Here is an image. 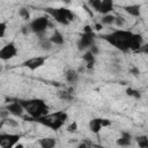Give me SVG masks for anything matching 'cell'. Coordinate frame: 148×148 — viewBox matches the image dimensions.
Returning <instances> with one entry per match:
<instances>
[{
  "label": "cell",
  "instance_id": "1",
  "mask_svg": "<svg viewBox=\"0 0 148 148\" xmlns=\"http://www.w3.org/2000/svg\"><path fill=\"white\" fill-rule=\"evenodd\" d=\"M133 36V32L130 30H124V29H118L112 31L111 34L108 35H103L102 38L108 42L109 44H111L112 46H114L116 49L120 50L121 52H128V44L130 40Z\"/></svg>",
  "mask_w": 148,
  "mask_h": 148
},
{
  "label": "cell",
  "instance_id": "2",
  "mask_svg": "<svg viewBox=\"0 0 148 148\" xmlns=\"http://www.w3.org/2000/svg\"><path fill=\"white\" fill-rule=\"evenodd\" d=\"M21 105L23 106L24 111L28 113L29 117L32 118V121L42 116L49 113V106L46 103L40 98H31V99H18Z\"/></svg>",
  "mask_w": 148,
  "mask_h": 148
},
{
  "label": "cell",
  "instance_id": "3",
  "mask_svg": "<svg viewBox=\"0 0 148 148\" xmlns=\"http://www.w3.org/2000/svg\"><path fill=\"white\" fill-rule=\"evenodd\" d=\"M67 118H68V114L65 111H58L54 113H47L45 116H42V117L35 119L34 121H36L45 127H49L53 131H58L62 127V125L65 124Z\"/></svg>",
  "mask_w": 148,
  "mask_h": 148
},
{
  "label": "cell",
  "instance_id": "4",
  "mask_svg": "<svg viewBox=\"0 0 148 148\" xmlns=\"http://www.w3.org/2000/svg\"><path fill=\"white\" fill-rule=\"evenodd\" d=\"M45 13H47L51 17H53L56 20V22L67 25L69 24L71 21L74 20V14L72 13V10L67 9V8H53V7H47L44 9Z\"/></svg>",
  "mask_w": 148,
  "mask_h": 148
},
{
  "label": "cell",
  "instance_id": "5",
  "mask_svg": "<svg viewBox=\"0 0 148 148\" xmlns=\"http://www.w3.org/2000/svg\"><path fill=\"white\" fill-rule=\"evenodd\" d=\"M49 25H50V20H49V17H47V16H39V17H36V18H34V20L30 21V23H29V29H30L32 32H35L36 35L40 36L39 39H43L42 36L44 35V32L46 31V29H47Z\"/></svg>",
  "mask_w": 148,
  "mask_h": 148
},
{
  "label": "cell",
  "instance_id": "6",
  "mask_svg": "<svg viewBox=\"0 0 148 148\" xmlns=\"http://www.w3.org/2000/svg\"><path fill=\"white\" fill-rule=\"evenodd\" d=\"M95 38H96V36H95L94 31L83 32L77 40V49L80 51H84V50L88 51L95 44Z\"/></svg>",
  "mask_w": 148,
  "mask_h": 148
},
{
  "label": "cell",
  "instance_id": "7",
  "mask_svg": "<svg viewBox=\"0 0 148 148\" xmlns=\"http://www.w3.org/2000/svg\"><path fill=\"white\" fill-rule=\"evenodd\" d=\"M16 54H17V47L13 42L3 45L0 49V60L8 61L14 57H16Z\"/></svg>",
  "mask_w": 148,
  "mask_h": 148
},
{
  "label": "cell",
  "instance_id": "8",
  "mask_svg": "<svg viewBox=\"0 0 148 148\" xmlns=\"http://www.w3.org/2000/svg\"><path fill=\"white\" fill-rule=\"evenodd\" d=\"M21 139L20 134H13V133H2L1 140H0V147L1 148H14L16 143H18Z\"/></svg>",
  "mask_w": 148,
  "mask_h": 148
},
{
  "label": "cell",
  "instance_id": "9",
  "mask_svg": "<svg viewBox=\"0 0 148 148\" xmlns=\"http://www.w3.org/2000/svg\"><path fill=\"white\" fill-rule=\"evenodd\" d=\"M46 59H47V57H32V58L23 61L22 66L30 71H36V69L40 68L42 66H44Z\"/></svg>",
  "mask_w": 148,
  "mask_h": 148
},
{
  "label": "cell",
  "instance_id": "10",
  "mask_svg": "<svg viewBox=\"0 0 148 148\" xmlns=\"http://www.w3.org/2000/svg\"><path fill=\"white\" fill-rule=\"evenodd\" d=\"M5 109L9 112V114H13V116H15V117L22 118L23 114H24V109H23V106L21 105V103L18 102L17 98H14L13 102L8 103Z\"/></svg>",
  "mask_w": 148,
  "mask_h": 148
},
{
  "label": "cell",
  "instance_id": "11",
  "mask_svg": "<svg viewBox=\"0 0 148 148\" xmlns=\"http://www.w3.org/2000/svg\"><path fill=\"white\" fill-rule=\"evenodd\" d=\"M143 45V38L140 34H133L131 40H130V44H128V49L130 51H133V52H139L140 47Z\"/></svg>",
  "mask_w": 148,
  "mask_h": 148
},
{
  "label": "cell",
  "instance_id": "12",
  "mask_svg": "<svg viewBox=\"0 0 148 148\" xmlns=\"http://www.w3.org/2000/svg\"><path fill=\"white\" fill-rule=\"evenodd\" d=\"M113 1L112 0H101V5H99V8H98V13L103 14V15H106V14H110L111 10L113 9Z\"/></svg>",
  "mask_w": 148,
  "mask_h": 148
},
{
  "label": "cell",
  "instance_id": "13",
  "mask_svg": "<svg viewBox=\"0 0 148 148\" xmlns=\"http://www.w3.org/2000/svg\"><path fill=\"white\" fill-rule=\"evenodd\" d=\"M131 142H132V135L128 132H121L120 136L116 141V143L120 147H127L131 145Z\"/></svg>",
  "mask_w": 148,
  "mask_h": 148
},
{
  "label": "cell",
  "instance_id": "14",
  "mask_svg": "<svg viewBox=\"0 0 148 148\" xmlns=\"http://www.w3.org/2000/svg\"><path fill=\"white\" fill-rule=\"evenodd\" d=\"M49 40L52 45H62L65 42V38H64V35L59 30H54L53 34L49 37Z\"/></svg>",
  "mask_w": 148,
  "mask_h": 148
},
{
  "label": "cell",
  "instance_id": "15",
  "mask_svg": "<svg viewBox=\"0 0 148 148\" xmlns=\"http://www.w3.org/2000/svg\"><path fill=\"white\" fill-rule=\"evenodd\" d=\"M38 143L40 148H54L57 145V140L52 136H46V138L39 139Z\"/></svg>",
  "mask_w": 148,
  "mask_h": 148
},
{
  "label": "cell",
  "instance_id": "16",
  "mask_svg": "<svg viewBox=\"0 0 148 148\" xmlns=\"http://www.w3.org/2000/svg\"><path fill=\"white\" fill-rule=\"evenodd\" d=\"M102 124H101V118H92L89 121V130L94 134H98L102 131Z\"/></svg>",
  "mask_w": 148,
  "mask_h": 148
},
{
  "label": "cell",
  "instance_id": "17",
  "mask_svg": "<svg viewBox=\"0 0 148 148\" xmlns=\"http://www.w3.org/2000/svg\"><path fill=\"white\" fill-rule=\"evenodd\" d=\"M65 79L68 83H76L79 81V72L74 71V69H67L65 73Z\"/></svg>",
  "mask_w": 148,
  "mask_h": 148
},
{
  "label": "cell",
  "instance_id": "18",
  "mask_svg": "<svg viewBox=\"0 0 148 148\" xmlns=\"http://www.w3.org/2000/svg\"><path fill=\"white\" fill-rule=\"evenodd\" d=\"M82 59L86 61L88 69H91L94 67V65H95V56L90 51H86L83 53V56H82Z\"/></svg>",
  "mask_w": 148,
  "mask_h": 148
},
{
  "label": "cell",
  "instance_id": "19",
  "mask_svg": "<svg viewBox=\"0 0 148 148\" xmlns=\"http://www.w3.org/2000/svg\"><path fill=\"white\" fill-rule=\"evenodd\" d=\"M125 12L134 17H138L140 16L141 14V10H140V5H128L125 7Z\"/></svg>",
  "mask_w": 148,
  "mask_h": 148
},
{
  "label": "cell",
  "instance_id": "20",
  "mask_svg": "<svg viewBox=\"0 0 148 148\" xmlns=\"http://www.w3.org/2000/svg\"><path fill=\"white\" fill-rule=\"evenodd\" d=\"M58 97L64 99V101H72L73 99V89H68V90H64V91H59L58 92Z\"/></svg>",
  "mask_w": 148,
  "mask_h": 148
},
{
  "label": "cell",
  "instance_id": "21",
  "mask_svg": "<svg viewBox=\"0 0 148 148\" xmlns=\"http://www.w3.org/2000/svg\"><path fill=\"white\" fill-rule=\"evenodd\" d=\"M139 148H148V136L147 135H139L135 138Z\"/></svg>",
  "mask_w": 148,
  "mask_h": 148
},
{
  "label": "cell",
  "instance_id": "22",
  "mask_svg": "<svg viewBox=\"0 0 148 148\" xmlns=\"http://www.w3.org/2000/svg\"><path fill=\"white\" fill-rule=\"evenodd\" d=\"M114 17H116V16H113V15H111V14L103 15V17H102V20H101V24H102V25H103V24H106V25L113 24Z\"/></svg>",
  "mask_w": 148,
  "mask_h": 148
},
{
  "label": "cell",
  "instance_id": "23",
  "mask_svg": "<svg viewBox=\"0 0 148 148\" xmlns=\"http://www.w3.org/2000/svg\"><path fill=\"white\" fill-rule=\"evenodd\" d=\"M39 45H40V49H42V50H44V51H49V50H51V49H52V44H51V43H50V40H49V39H46V38L40 39Z\"/></svg>",
  "mask_w": 148,
  "mask_h": 148
},
{
  "label": "cell",
  "instance_id": "24",
  "mask_svg": "<svg viewBox=\"0 0 148 148\" xmlns=\"http://www.w3.org/2000/svg\"><path fill=\"white\" fill-rule=\"evenodd\" d=\"M18 15H20L23 20H25V21H29V20H30V13H29V10H28L27 8H24V7H22V8L18 9Z\"/></svg>",
  "mask_w": 148,
  "mask_h": 148
},
{
  "label": "cell",
  "instance_id": "25",
  "mask_svg": "<svg viewBox=\"0 0 148 148\" xmlns=\"http://www.w3.org/2000/svg\"><path fill=\"white\" fill-rule=\"evenodd\" d=\"M126 95L130 96V97H134V98H136V99L141 97L140 92H139L138 90H135V89H132V88H127V89H126Z\"/></svg>",
  "mask_w": 148,
  "mask_h": 148
},
{
  "label": "cell",
  "instance_id": "26",
  "mask_svg": "<svg viewBox=\"0 0 148 148\" xmlns=\"http://www.w3.org/2000/svg\"><path fill=\"white\" fill-rule=\"evenodd\" d=\"M5 125H7V126H9V127H17L18 126V121L17 120H15L14 118H6L5 119Z\"/></svg>",
  "mask_w": 148,
  "mask_h": 148
},
{
  "label": "cell",
  "instance_id": "27",
  "mask_svg": "<svg viewBox=\"0 0 148 148\" xmlns=\"http://www.w3.org/2000/svg\"><path fill=\"white\" fill-rule=\"evenodd\" d=\"M68 133H74V132H76L77 131V123L76 121H73V123H71L68 126H67V130H66Z\"/></svg>",
  "mask_w": 148,
  "mask_h": 148
},
{
  "label": "cell",
  "instance_id": "28",
  "mask_svg": "<svg viewBox=\"0 0 148 148\" xmlns=\"http://www.w3.org/2000/svg\"><path fill=\"white\" fill-rule=\"evenodd\" d=\"M88 5H89L92 9H95V10L97 12L98 8H99V5H101V0H91V1L88 2Z\"/></svg>",
  "mask_w": 148,
  "mask_h": 148
},
{
  "label": "cell",
  "instance_id": "29",
  "mask_svg": "<svg viewBox=\"0 0 148 148\" xmlns=\"http://www.w3.org/2000/svg\"><path fill=\"white\" fill-rule=\"evenodd\" d=\"M113 24H116L117 27H123L124 24H125V18L124 17H121V16H116L114 17V22H113Z\"/></svg>",
  "mask_w": 148,
  "mask_h": 148
},
{
  "label": "cell",
  "instance_id": "30",
  "mask_svg": "<svg viewBox=\"0 0 148 148\" xmlns=\"http://www.w3.org/2000/svg\"><path fill=\"white\" fill-rule=\"evenodd\" d=\"M7 30V23L6 22H0V38H2L6 34Z\"/></svg>",
  "mask_w": 148,
  "mask_h": 148
},
{
  "label": "cell",
  "instance_id": "31",
  "mask_svg": "<svg viewBox=\"0 0 148 148\" xmlns=\"http://www.w3.org/2000/svg\"><path fill=\"white\" fill-rule=\"evenodd\" d=\"M101 124H102V127H109L111 125V120L106 118H101Z\"/></svg>",
  "mask_w": 148,
  "mask_h": 148
},
{
  "label": "cell",
  "instance_id": "32",
  "mask_svg": "<svg viewBox=\"0 0 148 148\" xmlns=\"http://www.w3.org/2000/svg\"><path fill=\"white\" fill-rule=\"evenodd\" d=\"M88 51H90V52H91V53H92V54H94L95 57H96V56H97V54L99 53V50H98V47H97V46H96L95 44H94V45H92V46H91V47H90V49H89Z\"/></svg>",
  "mask_w": 148,
  "mask_h": 148
},
{
  "label": "cell",
  "instance_id": "33",
  "mask_svg": "<svg viewBox=\"0 0 148 148\" xmlns=\"http://www.w3.org/2000/svg\"><path fill=\"white\" fill-rule=\"evenodd\" d=\"M8 117H9V112H8L6 109L0 111V119H6V118H8Z\"/></svg>",
  "mask_w": 148,
  "mask_h": 148
},
{
  "label": "cell",
  "instance_id": "34",
  "mask_svg": "<svg viewBox=\"0 0 148 148\" xmlns=\"http://www.w3.org/2000/svg\"><path fill=\"white\" fill-rule=\"evenodd\" d=\"M76 148H91V145L88 141H83V142L79 143V146Z\"/></svg>",
  "mask_w": 148,
  "mask_h": 148
},
{
  "label": "cell",
  "instance_id": "35",
  "mask_svg": "<svg viewBox=\"0 0 148 148\" xmlns=\"http://www.w3.org/2000/svg\"><path fill=\"white\" fill-rule=\"evenodd\" d=\"M139 53H145V54H147V53H148V45H147V44H143V45L140 47Z\"/></svg>",
  "mask_w": 148,
  "mask_h": 148
},
{
  "label": "cell",
  "instance_id": "36",
  "mask_svg": "<svg viewBox=\"0 0 148 148\" xmlns=\"http://www.w3.org/2000/svg\"><path fill=\"white\" fill-rule=\"evenodd\" d=\"M131 73H132L133 75H138V74H140V71H139L138 68L133 67V68H131Z\"/></svg>",
  "mask_w": 148,
  "mask_h": 148
},
{
  "label": "cell",
  "instance_id": "37",
  "mask_svg": "<svg viewBox=\"0 0 148 148\" xmlns=\"http://www.w3.org/2000/svg\"><path fill=\"white\" fill-rule=\"evenodd\" d=\"M95 28H96V30H102L103 25H102L101 23H96V24H95Z\"/></svg>",
  "mask_w": 148,
  "mask_h": 148
},
{
  "label": "cell",
  "instance_id": "38",
  "mask_svg": "<svg viewBox=\"0 0 148 148\" xmlns=\"http://www.w3.org/2000/svg\"><path fill=\"white\" fill-rule=\"evenodd\" d=\"M14 148H24V146H23V143L18 142V143H16V145H15V147H14Z\"/></svg>",
  "mask_w": 148,
  "mask_h": 148
},
{
  "label": "cell",
  "instance_id": "39",
  "mask_svg": "<svg viewBox=\"0 0 148 148\" xmlns=\"http://www.w3.org/2000/svg\"><path fill=\"white\" fill-rule=\"evenodd\" d=\"M5 126V119H0V130Z\"/></svg>",
  "mask_w": 148,
  "mask_h": 148
},
{
  "label": "cell",
  "instance_id": "40",
  "mask_svg": "<svg viewBox=\"0 0 148 148\" xmlns=\"http://www.w3.org/2000/svg\"><path fill=\"white\" fill-rule=\"evenodd\" d=\"M1 136H2V133H0V140H1Z\"/></svg>",
  "mask_w": 148,
  "mask_h": 148
}]
</instances>
